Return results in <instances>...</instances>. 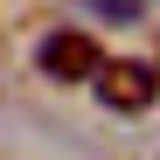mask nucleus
Instances as JSON below:
<instances>
[{
	"instance_id": "obj_1",
	"label": "nucleus",
	"mask_w": 160,
	"mask_h": 160,
	"mask_svg": "<svg viewBox=\"0 0 160 160\" xmlns=\"http://www.w3.org/2000/svg\"><path fill=\"white\" fill-rule=\"evenodd\" d=\"M91 91H98L104 112H146V104L160 98V70L153 63H98Z\"/></svg>"
},
{
	"instance_id": "obj_2",
	"label": "nucleus",
	"mask_w": 160,
	"mask_h": 160,
	"mask_svg": "<svg viewBox=\"0 0 160 160\" xmlns=\"http://www.w3.org/2000/svg\"><path fill=\"white\" fill-rule=\"evenodd\" d=\"M35 63H42V77H56V84H91L98 63H104V49H98L84 28H56V35H42Z\"/></svg>"
},
{
	"instance_id": "obj_3",
	"label": "nucleus",
	"mask_w": 160,
	"mask_h": 160,
	"mask_svg": "<svg viewBox=\"0 0 160 160\" xmlns=\"http://www.w3.org/2000/svg\"><path fill=\"white\" fill-rule=\"evenodd\" d=\"M84 7H98L104 21H139V14H146V0H84Z\"/></svg>"
}]
</instances>
